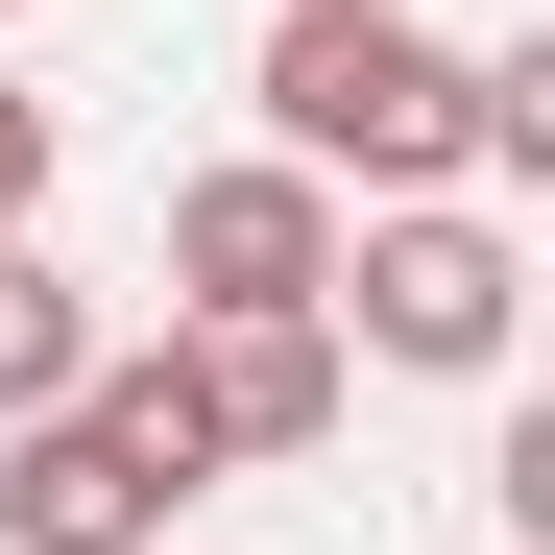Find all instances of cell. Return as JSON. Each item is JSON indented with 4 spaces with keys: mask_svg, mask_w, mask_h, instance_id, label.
Returning a JSON list of instances; mask_svg holds the SVG:
<instances>
[{
    "mask_svg": "<svg viewBox=\"0 0 555 555\" xmlns=\"http://www.w3.org/2000/svg\"><path fill=\"white\" fill-rule=\"evenodd\" d=\"M194 483H218L194 362H169V338H98L25 435H0V555H169V507H194Z\"/></svg>",
    "mask_w": 555,
    "mask_h": 555,
    "instance_id": "cell-1",
    "label": "cell"
},
{
    "mask_svg": "<svg viewBox=\"0 0 555 555\" xmlns=\"http://www.w3.org/2000/svg\"><path fill=\"white\" fill-rule=\"evenodd\" d=\"M459 121H483V49H435L411 0H291L266 25V145L314 194H459Z\"/></svg>",
    "mask_w": 555,
    "mask_h": 555,
    "instance_id": "cell-2",
    "label": "cell"
},
{
    "mask_svg": "<svg viewBox=\"0 0 555 555\" xmlns=\"http://www.w3.org/2000/svg\"><path fill=\"white\" fill-rule=\"evenodd\" d=\"M314 314H338L362 362H435V387H483V362H507V314H531V266H507V218H459V194H362Z\"/></svg>",
    "mask_w": 555,
    "mask_h": 555,
    "instance_id": "cell-3",
    "label": "cell"
},
{
    "mask_svg": "<svg viewBox=\"0 0 555 555\" xmlns=\"http://www.w3.org/2000/svg\"><path fill=\"white\" fill-rule=\"evenodd\" d=\"M314 291H338V194L291 145H242V169L169 194V314H314Z\"/></svg>",
    "mask_w": 555,
    "mask_h": 555,
    "instance_id": "cell-4",
    "label": "cell"
},
{
    "mask_svg": "<svg viewBox=\"0 0 555 555\" xmlns=\"http://www.w3.org/2000/svg\"><path fill=\"white\" fill-rule=\"evenodd\" d=\"M169 362H194L218 459H314L338 435V314H169Z\"/></svg>",
    "mask_w": 555,
    "mask_h": 555,
    "instance_id": "cell-5",
    "label": "cell"
},
{
    "mask_svg": "<svg viewBox=\"0 0 555 555\" xmlns=\"http://www.w3.org/2000/svg\"><path fill=\"white\" fill-rule=\"evenodd\" d=\"M73 362H98V291H73V266H49L25 218H0V435H25V411L73 387Z\"/></svg>",
    "mask_w": 555,
    "mask_h": 555,
    "instance_id": "cell-6",
    "label": "cell"
},
{
    "mask_svg": "<svg viewBox=\"0 0 555 555\" xmlns=\"http://www.w3.org/2000/svg\"><path fill=\"white\" fill-rule=\"evenodd\" d=\"M49 145H73L49 98H0V218H49Z\"/></svg>",
    "mask_w": 555,
    "mask_h": 555,
    "instance_id": "cell-7",
    "label": "cell"
}]
</instances>
